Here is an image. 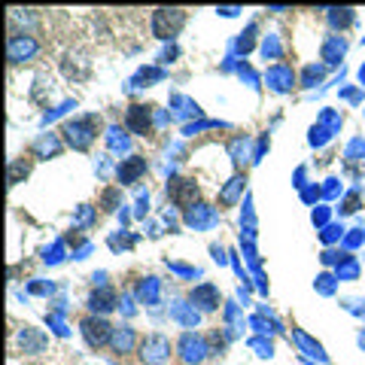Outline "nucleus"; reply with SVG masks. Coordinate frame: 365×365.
<instances>
[{
    "label": "nucleus",
    "instance_id": "nucleus-1",
    "mask_svg": "<svg viewBox=\"0 0 365 365\" xmlns=\"http://www.w3.org/2000/svg\"><path fill=\"white\" fill-rule=\"evenodd\" d=\"M177 356V347L174 341H170L168 335H146L140 344H137V359H140L143 365H170Z\"/></svg>",
    "mask_w": 365,
    "mask_h": 365
},
{
    "label": "nucleus",
    "instance_id": "nucleus-2",
    "mask_svg": "<svg viewBox=\"0 0 365 365\" xmlns=\"http://www.w3.org/2000/svg\"><path fill=\"white\" fill-rule=\"evenodd\" d=\"M79 329H83V338H86V344L88 347H107L110 341H113V329L104 317H98V314H88L83 317V323H79Z\"/></svg>",
    "mask_w": 365,
    "mask_h": 365
},
{
    "label": "nucleus",
    "instance_id": "nucleus-3",
    "mask_svg": "<svg viewBox=\"0 0 365 365\" xmlns=\"http://www.w3.org/2000/svg\"><path fill=\"white\" fill-rule=\"evenodd\" d=\"M182 25H186V13L182 9H155L153 13V34L158 40L177 37Z\"/></svg>",
    "mask_w": 365,
    "mask_h": 365
},
{
    "label": "nucleus",
    "instance_id": "nucleus-4",
    "mask_svg": "<svg viewBox=\"0 0 365 365\" xmlns=\"http://www.w3.org/2000/svg\"><path fill=\"white\" fill-rule=\"evenodd\" d=\"M168 195L170 201L177 204V207H189V204H195L198 201V186L192 180H170V186H168Z\"/></svg>",
    "mask_w": 365,
    "mask_h": 365
},
{
    "label": "nucleus",
    "instance_id": "nucleus-5",
    "mask_svg": "<svg viewBox=\"0 0 365 365\" xmlns=\"http://www.w3.org/2000/svg\"><path fill=\"white\" fill-rule=\"evenodd\" d=\"M125 122H128V128H131L134 134H146V131H150V125H153V119H150V107L134 104V107L128 110V116H125Z\"/></svg>",
    "mask_w": 365,
    "mask_h": 365
},
{
    "label": "nucleus",
    "instance_id": "nucleus-6",
    "mask_svg": "<svg viewBox=\"0 0 365 365\" xmlns=\"http://www.w3.org/2000/svg\"><path fill=\"white\" fill-rule=\"evenodd\" d=\"M146 170V162L140 155H134V158H128V162H122L119 165V182H125V186H128V182H134L137 177H140Z\"/></svg>",
    "mask_w": 365,
    "mask_h": 365
},
{
    "label": "nucleus",
    "instance_id": "nucleus-7",
    "mask_svg": "<svg viewBox=\"0 0 365 365\" xmlns=\"http://www.w3.org/2000/svg\"><path fill=\"white\" fill-rule=\"evenodd\" d=\"M192 302H204V311H213L220 304V292H216V287H198L192 292Z\"/></svg>",
    "mask_w": 365,
    "mask_h": 365
},
{
    "label": "nucleus",
    "instance_id": "nucleus-8",
    "mask_svg": "<svg viewBox=\"0 0 365 365\" xmlns=\"http://www.w3.org/2000/svg\"><path fill=\"white\" fill-rule=\"evenodd\" d=\"M110 344L116 347L119 353H122V350H131V344H134V332H131L128 326H119L116 332H113V341H110Z\"/></svg>",
    "mask_w": 365,
    "mask_h": 365
},
{
    "label": "nucleus",
    "instance_id": "nucleus-9",
    "mask_svg": "<svg viewBox=\"0 0 365 365\" xmlns=\"http://www.w3.org/2000/svg\"><path fill=\"white\" fill-rule=\"evenodd\" d=\"M113 302H116V292L113 289H101L91 295V307H95V311H110Z\"/></svg>",
    "mask_w": 365,
    "mask_h": 365
}]
</instances>
